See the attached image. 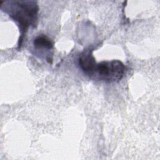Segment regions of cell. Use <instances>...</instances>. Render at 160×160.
<instances>
[{
    "label": "cell",
    "mask_w": 160,
    "mask_h": 160,
    "mask_svg": "<svg viewBox=\"0 0 160 160\" xmlns=\"http://www.w3.org/2000/svg\"><path fill=\"white\" fill-rule=\"evenodd\" d=\"M78 63L81 69L85 73L89 76H91L96 64L92 51L89 49L82 51L79 56Z\"/></svg>",
    "instance_id": "cell-3"
},
{
    "label": "cell",
    "mask_w": 160,
    "mask_h": 160,
    "mask_svg": "<svg viewBox=\"0 0 160 160\" xmlns=\"http://www.w3.org/2000/svg\"><path fill=\"white\" fill-rule=\"evenodd\" d=\"M1 4V9L5 10L9 16L18 24L21 36L19 39V48L29 28H36L38 24L39 7L34 1H4Z\"/></svg>",
    "instance_id": "cell-1"
},
{
    "label": "cell",
    "mask_w": 160,
    "mask_h": 160,
    "mask_svg": "<svg viewBox=\"0 0 160 160\" xmlns=\"http://www.w3.org/2000/svg\"><path fill=\"white\" fill-rule=\"evenodd\" d=\"M125 72V66L119 60L104 61L96 63L91 76L106 82H118L123 78Z\"/></svg>",
    "instance_id": "cell-2"
},
{
    "label": "cell",
    "mask_w": 160,
    "mask_h": 160,
    "mask_svg": "<svg viewBox=\"0 0 160 160\" xmlns=\"http://www.w3.org/2000/svg\"><path fill=\"white\" fill-rule=\"evenodd\" d=\"M33 45L37 48L51 49L53 48V42L48 36L40 35L37 36L33 41Z\"/></svg>",
    "instance_id": "cell-4"
}]
</instances>
